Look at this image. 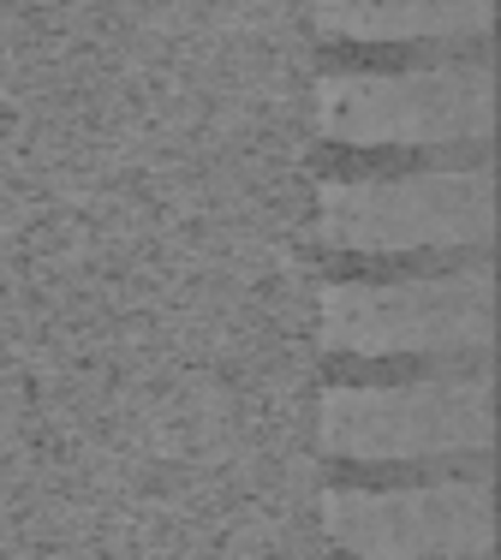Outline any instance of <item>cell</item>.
<instances>
[{
  "mask_svg": "<svg viewBox=\"0 0 501 560\" xmlns=\"http://www.w3.org/2000/svg\"><path fill=\"white\" fill-rule=\"evenodd\" d=\"M316 126L347 150H483L496 131V66L483 48L418 66L328 72Z\"/></svg>",
  "mask_w": 501,
  "mask_h": 560,
  "instance_id": "obj_1",
  "label": "cell"
},
{
  "mask_svg": "<svg viewBox=\"0 0 501 560\" xmlns=\"http://www.w3.org/2000/svg\"><path fill=\"white\" fill-rule=\"evenodd\" d=\"M316 226L323 245L352 257H483L496 238V167L447 162L328 179Z\"/></svg>",
  "mask_w": 501,
  "mask_h": 560,
  "instance_id": "obj_2",
  "label": "cell"
},
{
  "mask_svg": "<svg viewBox=\"0 0 501 560\" xmlns=\"http://www.w3.org/2000/svg\"><path fill=\"white\" fill-rule=\"evenodd\" d=\"M323 340L340 358H483L496 346V269L471 257L424 275L328 280Z\"/></svg>",
  "mask_w": 501,
  "mask_h": 560,
  "instance_id": "obj_3",
  "label": "cell"
},
{
  "mask_svg": "<svg viewBox=\"0 0 501 560\" xmlns=\"http://www.w3.org/2000/svg\"><path fill=\"white\" fill-rule=\"evenodd\" d=\"M496 442L490 370H436L412 382H340L323 394V447L347 465L483 459Z\"/></svg>",
  "mask_w": 501,
  "mask_h": 560,
  "instance_id": "obj_4",
  "label": "cell"
},
{
  "mask_svg": "<svg viewBox=\"0 0 501 560\" xmlns=\"http://www.w3.org/2000/svg\"><path fill=\"white\" fill-rule=\"evenodd\" d=\"M323 525L347 560H490L496 501L490 477H424V483H340Z\"/></svg>",
  "mask_w": 501,
  "mask_h": 560,
  "instance_id": "obj_5",
  "label": "cell"
},
{
  "mask_svg": "<svg viewBox=\"0 0 501 560\" xmlns=\"http://www.w3.org/2000/svg\"><path fill=\"white\" fill-rule=\"evenodd\" d=\"M496 0H316V31L359 48H478Z\"/></svg>",
  "mask_w": 501,
  "mask_h": 560,
  "instance_id": "obj_6",
  "label": "cell"
}]
</instances>
